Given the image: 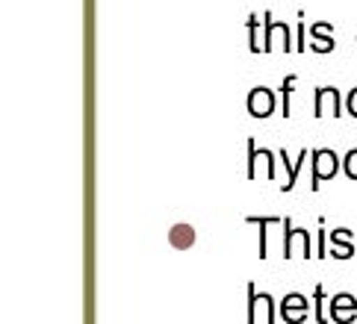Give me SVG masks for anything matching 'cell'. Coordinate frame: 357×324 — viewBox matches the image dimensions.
I'll use <instances>...</instances> for the list:
<instances>
[{
  "instance_id": "obj_1",
  "label": "cell",
  "mask_w": 357,
  "mask_h": 324,
  "mask_svg": "<svg viewBox=\"0 0 357 324\" xmlns=\"http://www.w3.org/2000/svg\"><path fill=\"white\" fill-rule=\"evenodd\" d=\"M280 224H284V259H292L296 251L301 259H313V233L296 227L289 218H284Z\"/></svg>"
},
{
  "instance_id": "obj_2",
  "label": "cell",
  "mask_w": 357,
  "mask_h": 324,
  "mask_svg": "<svg viewBox=\"0 0 357 324\" xmlns=\"http://www.w3.org/2000/svg\"><path fill=\"white\" fill-rule=\"evenodd\" d=\"M278 162H280V160H278V153L257 148V141L248 136V180H260V177L275 180V174H278Z\"/></svg>"
},
{
  "instance_id": "obj_3",
  "label": "cell",
  "mask_w": 357,
  "mask_h": 324,
  "mask_svg": "<svg viewBox=\"0 0 357 324\" xmlns=\"http://www.w3.org/2000/svg\"><path fill=\"white\" fill-rule=\"evenodd\" d=\"M342 109H346V98L337 86H316L313 88V115L316 118H342Z\"/></svg>"
},
{
  "instance_id": "obj_4",
  "label": "cell",
  "mask_w": 357,
  "mask_h": 324,
  "mask_svg": "<svg viewBox=\"0 0 357 324\" xmlns=\"http://www.w3.org/2000/svg\"><path fill=\"white\" fill-rule=\"evenodd\" d=\"M263 42H266V54L272 50H284V54H292V38H289V24L275 21L272 12H263Z\"/></svg>"
},
{
  "instance_id": "obj_5",
  "label": "cell",
  "mask_w": 357,
  "mask_h": 324,
  "mask_svg": "<svg viewBox=\"0 0 357 324\" xmlns=\"http://www.w3.org/2000/svg\"><path fill=\"white\" fill-rule=\"evenodd\" d=\"M310 165H313V180H310V189L319 192V183L322 180H331V177H337L340 171V157L331 148H316L310 151Z\"/></svg>"
},
{
  "instance_id": "obj_6",
  "label": "cell",
  "mask_w": 357,
  "mask_h": 324,
  "mask_svg": "<svg viewBox=\"0 0 357 324\" xmlns=\"http://www.w3.org/2000/svg\"><path fill=\"white\" fill-rule=\"evenodd\" d=\"M260 313H266V321L275 324V318H278L275 298L257 292L254 280H248V324H257V321H260Z\"/></svg>"
},
{
  "instance_id": "obj_7",
  "label": "cell",
  "mask_w": 357,
  "mask_h": 324,
  "mask_svg": "<svg viewBox=\"0 0 357 324\" xmlns=\"http://www.w3.org/2000/svg\"><path fill=\"white\" fill-rule=\"evenodd\" d=\"M245 107H248L251 118H269V115H275V109H278V98L269 86H254L248 92Z\"/></svg>"
},
{
  "instance_id": "obj_8",
  "label": "cell",
  "mask_w": 357,
  "mask_h": 324,
  "mask_svg": "<svg viewBox=\"0 0 357 324\" xmlns=\"http://www.w3.org/2000/svg\"><path fill=\"white\" fill-rule=\"evenodd\" d=\"M280 307V318H284L287 324H304V318H307V298L298 295V292H289L284 301L278 304Z\"/></svg>"
},
{
  "instance_id": "obj_9",
  "label": "cell",
  "mask_w": 357,
  "mask_h": 324,
  "mask_svg": "<svg viewBox=\"0 0 357 324\" xmlns=\"http://www.w3.org/2000/svg\"><path fill=\"white\" fill-rule=\"evenodd\" d=\"M328 307H331V321H337V324H351L357 318V298L349 292L334 295Z\"/></svg>"
},
{
  "instance_id": "obj_10",
  "label": "cell",
  "mask_w": 357,
  "mask_h": 324,
  "mask_svg": "<svg viewBox=\"0 0 357 324\" xmlns=\"http://www.w3.org/2000/svg\"><path fill=\"white\" fill-rule=\"evenodd\" d=\"M310 36V50H316V54H331L334 50V27H331L328 21H316L313 27L307 30Z\"/></svg>"
},
{
  "instance_id": "obj_11",
  "label": "cell",
  "mask_w": 357,
  "mask_h": 324,
  "mask_svg": "<svg viewBox=\"0 0 357 324\" xmlns=\"http://www.w3.org/2000/svg\"><path fill=\"white\" fill-rule=\"evenodd\" d=\"M278 160H280V165H284V171H287V183L280 186V192H292V189H296L298 174H301V162L310 160V151L304 148V151L298 153V162H289V153H287V151H278Z\"/></svg>"
},
{
  "instance_id": "obj_12",
  "label": "cell",
  "mask_w": 357,
  "mask_h": 324,
  "mask_svg": "<svg viewBox=\"0 0 357 324\" xmlns=\"http://www.w3.org/2000/svg\"><path fill=\"white\" fill-rule=\"evenodd\" d=\"M328 236H331V245H334V251H331L334 259H351L354 256V242H351L354 233L351 230L337 227L334 233H328Z\"/></svg>"
},
{
  "instance_id": "obj_13",
  "label": "cell",
  "mask_w": 357,
  "mask_h": 324,
  "mask_svg": "<svg viewBox=\"0 0 357 324\" xmlns=\"http://www.w3.org/2000/svg\"><path fill=\"white\" fill-rule=\"evenodd\" d=\"M245 222H248V224H257V230H260V248H257V256L266 259V256H269V227H272L275 222H284V218H275V215H248Z\"/></svg>"
},
{
  "instance_id": "obj_14",
  "label": "cell",
  "mask_w": 357,
  "mask_h": 324,
  "mask_svg": "<svg viewBox=\"0 0 357 324\" xmlns=\"http://www.w3.org/2000/svg\"><path fill=\"white\" fill-rule=\"evenodd\" d=\"M169 242L174 245L177 251L192 248V245H195V230L189 227V224H174V227L169 230Z\"/></svg>"
},
{
  "instance_id": "obj_15",
  "label": "cell",
  "mask_w": 357,
  "mask_h": 324,
  "mask_svg": "<svg viewBox=\"0 0 357 324\" xmlns=\"http://www.w3.org/2000/svg\"><path fill=\"white\" fill-rule=\"evenodd\" d=\"M248 50L251 54H266V42L260 36V15H248Z\"/></svg>"
},
{
  "instance_id": "obj_16",
  "label": "cell",
  "mask_w": 357,
  "mask_h": 324,
  "mask_svg": "<svg viewBox=\"0 0 357 324\" xmlns=\"http://www.w3.org/2000/svg\"><path fill=\"white\" fill-rule=\"evenodd\" d=\"M296 83H298V77H296V74H287V77H284V83H280V115H284V118H289V115H292L289 98H292V88H296Z\"/></svg>"
},
{
  "instance_id": "obj_17",
  "label": "cell",
  "mask_w": 357,
  "mask_h": 324,
  "mask_svg": "<svg viewBox=\"0 0 357 324\" xmlns=\"http://www.w3.org/2000/svg\"><path fill=\"white\" fill-rule=\"evenodd\" d=\"M313 313H316V324H325V289H322V283H316V289H313Z\"/></svg>"
},
{
  "instance_id": "obj_18",
  "label": "cell",
  "mask_w": 357,
  "mask_h": 324,
  "mask_svg": "<svg viewBox=\"0 0 357 324\" xmlns=\"http://www.w3.org/2000/svg\"><path fill=\"white\" fill-rule=\"evenodd\" d=\"M342 171H346V177L357 180V148H351L346 157H342Z\"/></svg>"
},
{
  "instance_id": "obj_19",
  "label": "cell",
  "mask_w": 357,
  "mask_h": 324,
  "mask_svg": "<svg viewBox=\"0 0 357 324\" xmlns=\"http://www.w3.org/2000/svg\"><path fill=\"white\" fill-rule=\"evenodd\" d=\"M304 47H310L307 45V27H304L301 21H296V50H304Z\"/></svg>"
},
{
  "instance_id": "obj_20",
  "label": "cell",
  "mask_w": 357,
  "mask_h": 324,
  "mask_svg": "<svg viewBox=\"0 0 357 324\" xmlns=\"http://www.w3.org/2000/svg\"><path fill=\"white\" fill-rule=\"evenodd\" d=\"M346 112L351 115V118H357V86L346 95Z\"/></svg>"
},
{
  "instance_id": "obj_21",
  "label": "cell",
  "mask_w": 357,
  "mask_h": 324,
  "mask_svg": "<svg viewBox=\"0 0 357 324\" xmlns=\"http://www.w3.org/2000/svg\"><path fill=\"white\" fill-rule=\"evenodd\" d=\"M316 245H319V259L325 256V230H322V218H319V236H316Z\"/></svg>"
}]
</instances>
